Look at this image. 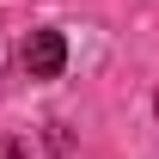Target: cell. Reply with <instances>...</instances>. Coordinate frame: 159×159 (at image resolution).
Instances as JSON below:
<instances>
[{"label":"cell","mask_w":159,"mask_h":159,"mask_svg":"<svg viewBox=\"0 0 159 159\" xmlns=\"http://www.w3.org/2000/svg\"><path fill=\"white\" fill-rule=\"evenodd\" d=\"M61 67H67V37H61V31H31V43H25V74L31 80H55Z\"/></svg>","instance_id":"obj_1"},{"label":"cell","mask_w":159,"mask_h":159,"mask_svg":"<svg viewBox=\"0 0 159 159\" xmlns=\"http://www.w3.org/2000/svg\"><path fill=\"white\" fill-rule=\"evenodd\" d=\"M0 159H25V147L19 141H0Z\"/></svg>","instance_id":"obj_2"}]
</instances>
